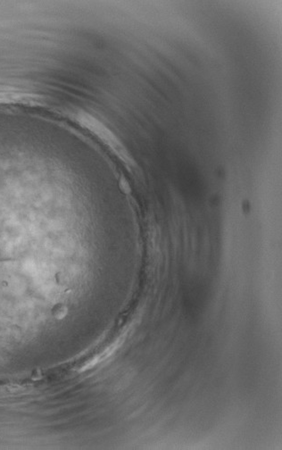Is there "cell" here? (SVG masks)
Listing matches in <instances>:
<instances>
[{"mask_svg": "<svg viewBox=\"0 0 282 450\" xmlns=\"http://www.w3.org/2000/svg\"><path fill=\"white\" fill-rule=\"evenodd\" d=\"M120 345H121V342H120V340H117L115 343L110 346L108 349H106V350H104V352H102L100 355H97L92 360L89 361L88 364H86V365L82 367L81 370L85 371L90 369V368H92L95 365H98L100 362H102V361L104 360V359H106L107 357H109L110 355L114 353L115 350H117V349L119 348Z\"/></svg>", "mask_w": 282, "mask_h": 450, "instance_id": "1", "label": "cell"}]
</instances>
